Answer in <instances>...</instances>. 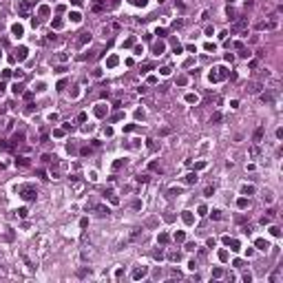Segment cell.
Returning <instances> with one entry per match:
<instances>
[{
    "label": "cell",
    "instance_id": "cell-1",
    "mask_svg": "<svg viewBox=\"0 0 283 283\" xmlns=\"http://www.w3.org/2000/svg\"><path fill=\"white\" fill-rule=\"evenodd\" d=\"M224 77H228L226 67H217V69H212V71L208 73V80H210V82H219V80H224Z\"/></svg>",
    "mask_w": 283,
    "mask_h": 283
},
{
    "label": "cell",
    "instance_id": "cell-2",
    "mask_svg": "<svg viewBox=\"0 0 283 283\" xmlns=\"http://www.w3.org/2000/svg\"><path fill=\"white\" fill-rule=\"evenodd\" d=\"M16 9H18V13L22 18H27L29 11H31V2H29V0H16Z\"/></svg>",
    "mask_w": 283,
    "mask_h": 283
},
{
    "label": "cell",
    "instance_id": "cell-3",
    "mask_svg": "<svg viewBox=\"0 0 283 283\" xmlns=\"http://www.w3.org/2000/svg\"><path fill=\"white\" fill-rule=\"evenodd\" d=\"M22 199L33 201V199H35V190H33V188H29V186H27V188H22Z\"/></svg>",
    "mask_w": 283,
    "mask_h": 283
},
{
    "label": "cell",
    "instance_id": "cell-4",
    "mask_svg": "<svg viewBox=\"0 0 283 283\" xmlns=\"http://www.w3.org/2000/svg\"><path fill=\"white\" fill-rule=\"evenodd\" d=\"M27 55H29V49H27V47H18L16 49V58L18 60H25Z\"/></svg>",
    "mask_w": 283,
    "mask_h": 283
},
{
    "label": "cell",
    "instance_id": "cell-5",
    "mask_svg": "<svg viewBox=\"0 0 283 283\" xmlns=\"http://www.w3.org/2000/svg\"><path fill=\"white\" fill-rule=\"evenodd\" d=\"M11 33L16 35V38H20V35L25 33V29H22V25H18V22H16V25H11Z\"/></svg>",
    "mask_w": 283,
    "mask_h": 283
},
{
    "label": "cell",
    "instance_id": "cell-6",
    "mask_svg": "<svg viewBox=\"0 0 283 283\" xmlns=\"http://www.w3.org/2000/svg\"><path fill=\"white\" fill-rule=\"evenodd\" d=\"M153 53H155V55H162V53H164V42H155V47H153Z\"/></svg>",
    "mask_w": 283,
    "mask_h": 283
},
{
    "label": "cell",
    "instance_id": "cell-7",
    "mask_svg": "<svg viewBox=\"0 0 283 283\" xmlns=\"http://www.w3.org/2000/svg\"><path fill=\"white\" fill-rule=\"evenodd\" d=\"M86 42H91V35H89V33H82V35H80V40H77V44H80V47H84Z\"/></svg>",
    "mask_w": 283,
    "mask_h": 283
},
{
    "label": "cell",
    "instance_id": "cell-8",
    "mask_svg": "<svg viewBox=\"0 0 283 283\" xmlns=\"http://www.w3.org/2000/svg\"><path fill=\"white\" fill-rule=\"evenodd\" d=\"M257 248H259V250H268L270 246H268L266 239H257Z\"/></svg>",
    "mask_w": 283,
    "mask_h": 283
},
{
    "label": "cell",
    "instance_id": "cell-9",
    "mask_svg": "<svg viewBox=\"0 0 283 283\" xmlns=\"http://www.w3.org/2000/svg\"><path fill=\"white\" fill-rule=\"evenodd\" d=\"M261 100L268 102V104H272V102H274V95H272V93H263V95H261Z\"/></svg>",
    "mask_w": 283,
    "mask_h": 283
},
{
    "label": "cell",
    "instance_id": "cell-10",
    "mask_svg": "<svg viewBox=\"0 0 283 283\" xmlns=\"http://www.w3.org/2000/svg\"><path fill=\"white\" fill-rule=\"evenodd\" d=\"M246 25H248V20H239V22H234V27H232V29H234V31H241V29H243Z\"/></svg>",
    "mask_w": 283,
    "mask_h": 283
},
{
    "label": "cell",
    "instance_id": "cell-11",
    "mask_svg": "<svg viewBox=\"0 0 283 283\" xmlns=\"http://www.w3.org/2000/svg\"><path fill=\"white\" fill-rule=\"evenodd\" d=\"M104 113H106L104 104H97V108H95V115H97V117H104Z\"/></svg>",
    "mask_w": 283,
    "mask_h": 283
},
{
    "label": "cell",
    "instance_id": "cell-12",
    "mask_svg": "<svg viewBox=\"0 0 283 283\" xmlns=\"http://www.w3.org/2000/svg\"><path fill=\"white\" fill-rule=\"evenodd\" d=\"M144 274H146V268H137V270L133 272V276H135V279H142Z\"/></svg>",
    "mask_w": 283,
    "mask_h": 283
},
{
    "label": "cell",
    "instance_id": "cell-13",
    "mask_svg": "<svg viewBox=\"0 0 283 283\" xmlns=\"http://www.w3.org/2000/svg\"><path fill=\"white\" fill-rule=\"evenodd\" d=\"M197 182V175H195V173H188V175H186V184H195Z\"/></svg>",
    "mask_w": 283,
    "mask_h": 283
},
{
    "label": "cell",
    "instance_id": "cell-14",
    "mask_svg": "<svg viewBox=\"0 0 283 283\" xmlns=\"http://www.w3.org/2000/svg\"><path fill=\"white\" fill-rule=\"evenodd\" d=\"M259 89H261V84H259V82H252V84H250V89H248V91H250V93H257Z\"/></svg>",
    "mask_w": 283,
    "mask_h": 283
},
{
    "label": "cell",
    "instance_id": "cell-15",
    "mask_svg": "<svg viewBox=\"0 0 283 283\" xmlns=\"http://www.w3.org/2000/svg\"><path fill=\"white\" fill-rule=\"evenodd\" d=\"M261 137H263V128H257L254 131V142H261Z\"/></svg>",
    "mask_w": 283,
    "mask_h": 283
},
{
    "label": "cell",
    "instance_id": "cell-16",
    "mask_svg": "<svg viewBox=\"0 0 283 283\" xmlns=\"http://www.w3.org/2000/svg\"><path fill=\"white\" fill-rule=\"evenodd\" d=\"M95 210H97V215H100V217L108 215V208H104V206H97V208H95Z\"/></svg>",
    "mask_w": 283,
    "mask_h": 283
},
{
    "label": "cell",
    "instance_id": "cell-17",
    "mask_svg": "<svg viewBox=\"0 0 283 283\" xmlns=\"http://www.w3.org/2000/svg\"><path fill=\"white\" fill-rule=\"evenodd\" d=\"M241 192H243V195H252V192H254V188H252V186H243Z\"/></svg>",
    "mask_w": 283,
    "mask_h": 283
},
{
    "label": "cell",
    "instance_id": "cell-18",
    "mask_svg": "<svg viewBox=\"0 0 283 283\" xmlns=\"http://www.w3.org/2000/svg\"><path fill=\"white\" fill-rule=\"evenodd\" d=\"M131 2H133L135 7H146V2H148V0H131Z\"/></svg>",
    "mask_w": 283,
    "mask_h": 283
},
{
    "label": "cell",
    "instance_id": "cell-19",
    "mask_svg": "<svg viewBox=\"0 0 283 283\" xmlns=\"http://www.w3.org/2000/svg\"><path fill=\"white\" fill-rule=\"evenodd\" d=\"M212 219H224V212L221 210H212Z\"/></svg>",
    "mask_w": 283,
    "mask_h": 283
},
{
    "label": "cell",
    "instance_id": "cell-20",
    "mask_svg": "<svg viewBox=\"0 0 283 283\" xmlns=\"http://www.w3.org/2000/svg\"><path fill=\"white\" fill-rule=\"evenodd\" d=\"M69 18H71V22H80V20H82V18H80V13H71Z\"/></svg>",
    "mask_w": 283,
    "mask_h": 283
},
{
    "label": "cell",
    "instance_id": "cell-21",
    "mask_svg": "<svg viewBox=\"0 0 283 283\" xmlns=\"http://www.w3.org/2000/svg\"><path fill=\"white\" fill-rule=\"evenodd\" d=\"M115 64H117V58H115V55H111V58H108V67H115Z\"/></svg>",
    "mask_w": 283,
    "mask_h": 283
},
{
    "label": "cell",
    "instance_id": "cell-22",
    "mask_svg": "<svg viewBox=\"0 0 283 283\" xmlns=\"http://www.w3.org/2000/svg\"><path fill=\"white\" fill-rule=\"evenodd\" d=\"M18 164H20V166H27V164H29V159H27V157H20V159H18Z\"/></svg>",
    "mask_w": 283,
    "mask_h": 283
},
{
    "label": "cell",
    "instance_id": "cell-23",
    "mask_svg": "<svg viewBox=\"0 0 283 283\" xmlns=\"http://www.w3.org/2000/svg\"><path fill=\"white\" fill-rule=\"evenodd\" d=\"M239 208H248V199H239Z\"/></svg>",
    "mask_w": 283,
    "mask_h": 283
},
{
    "label": "cell",
    "instance_id": "cell-24",
    "mask_svg": "<svg viewBox=\"0 0 283 283\" xmlns=\"http://www.w3.org/2000/svg\"><path fill=\"white\" fill-rule=\"evenodd\" d=\"M184 219H186V224H192V215H190V212H186V215H184Z\"/></svg>",
    "mask_w": 283,
    "mask_h": 283
},
{
    "label": "cell",
    "instance_id": "cell-25",
    "mask_svg": "<svg viewBox=\"0 0 283 283\" xmlns=\"http://www.w3.org/2000/svg\"><path fill=\"white\" fill-rule=\"evenodd\" d=\"M164 257V254H162V250H155V252H153V259H162Z\"/></svg>",
    "mask_w": 283,
    "mask_h": 283
},
{
    "label": "cell",
    "instance_id": "cell-26",
    "mask_svg": "<svg viewBox=\"0 0 283 283\" xmlns=\"http://www.w3.org/2000/svg\"><path fill=\"white\" fill-rule=\"evenodd\" d=\"M175 241H184V232H177L175 234Z\"/></svg>",
    "mask_w": 283,
    "mask_h": 283
},
{
    "label": "cell",
    "instance_id": "cell-27",
    "mask_svg": "<svg viewBox=\"0 0 283 283\" xmlns=\"http://www.w3.org/2000/svg\"><path fill=\"white\" fill-rule=\"evenodd\" d=\"M7 274V270H5V268H0V276H5Z\"/></svg>",
    "mask_w": 283,
    "mask_h": 283
},
{
    "label": "cell",
    "instance_id": "cell-28",
    "mask_svg": "<svg viewBox=\"0 0 283 283\" xmlns=\"http://www.w3.org/2000/svg\"><path fill=\"white\" fill-rule=\"evenodd\" d=\"M228 2H234V0H228Z\"/></svg>",
    "mask_w": 283,
    "mask_h": 283
}]
</instances>
